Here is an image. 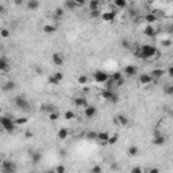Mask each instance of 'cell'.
I'll use <instances>...</instances> for the list:
<instances>
[{
	"label": "cell",
	"instance_id": "1",
	"mask_svg": "<svg viewBox=\"0 0 173 173\" xmlns=\"http://www.w3.org/2000/svg\"><path fill=\"white\" fill-rule=\"evenodd\" d=\"M155 54H157V49H155V46H153V45H143L142 47H139V49L135 52V57L142 58V60L152 58Z\"/></svg>",
	"mask_w": 173,
	"mask_h": 173
},
{
	"label": "cell",
	"instance_id": "2",
	"mask_svg": "<svg viewBox=\"0 0 173 173\" xmlns=\"http://www.w3.org/2000/svg\"><path fill=\"white\" fill-rule=\"evenodd\" d=\"M0 123H1V126H3L4 130L10 131V133L15 130V122H14V119H11V118L1 117L0 118Z\"/></svg>",
	"mask_w": 173,
	"mask_h": 173
},
{
	"label": "cell",
	"instance_id": "3",
	"mask_svg": "<svg viewBox=\"0 0 173 173\" xmlns=\"http://www.w3.org/2000/svg\"><path fill=\"white\" fill-rule=\"evenodd\" d=\"M1 173H16V164L12 161L1 162Z\"/></svg>",
	"mask_w": 173,
	"mask_h": 173
},
{
	"label": "cell",
	"instance_id": "4",
	"mask_svg": "<svg viewBox=\"0 0 173 173\" xmlns=\"http://www.w3.org/2000/svg\"><path fill=\"white\" fill-rule=\"evenodd\" d=\"M15 104H16L18 108L23 109V111H28V109H30V103H28L27 99L23 97V96H16V97H15Z\"/></svg>",
	"mask_w": 173,
	"mask_h": 173
},
{
	"label": "cell",
	"instance_id": "5",
	"mask_svg": "<svg viewBox=\"0 0 173 173\" xmlns=\"http://www.w3.org/2000/svg\"><path fill=\"white\" fill-rule=\"evenodd\" d=\"M93 78H95V81L104 83V84H106L109 80V74L106 73V72H103V71H96L95 73H93Z\"/></svg>",
	"mask_w": 173,
	"mask_h": 173
},
{
	"label": "cell",
	"instance_id": "6",
	"mask_svg": "<svg viewBox=\"0 0 173 173\" xmlns=\"http://www.w3.org/2000/svg\"><path fill=\"white\" fill-rule=\"evenodd\" d=\"M102 96L106 100L111 102V103H118V102H119V97H118V95L114 91H107V89H106V91L102 93Z\"/></svg>",
	"mask_w": 173,
	"mask_h": 173
},
{
	"label": "cell",
	"instance_id": "7",
	"mask_svg": "<svg viewBox=\"0 0 173 173\" xmlns=\"http://www.w3.org/2000/svg\"><path fill=\"white\" fill-rule=\"evenodd\" d=\"M138 80H139V83H141V84L148 85V84H150V83L153 81V77L149 73H141L139 76H138Z\"/></svg>",
	"mask_w": 173,
	"mask_h": 173
},
{
	"label": "cell",
	"instance_id": "8",
	"mask_svg": "<svg viewBox=\"0 0 173 173\" xmlns=\"http://www.w3.org/2000/svg\"><path fill=\"white\" fill-rule=\"evenodd\" d=\"M74 103V106L76 107H81V108H85V107H88V100H87V97H76V99L73 100Z\"/></svg>",
	"mask_w": 173,
	"mask_h": 173
},
{
	"label": "cell",
	"instance_id": "9",
	"mask_svg": "<svg viewBox=\"0 0 173 173\" xmlns=\"http://www.w3.org/2000/svg\"><path fill=\"white\" fill-rule=\"evenodd\" d=\"M52 60H53L54 65H58V66H61V65L64 64L65 58H64V56H62L61 53H53V56H52Z\"/></svg>",
	"mask_w": 173,
	"mask_h": 173
},
{
	"label": "cell",
	"instance_id": "10",
	"mask_svg": "<svg viewBox=\"0 0 173 173\" xmlns=\"http://www.w3.org/2000/svg\"><path fill=\"white\" fill-rule=\"evenodd\" d=\"M108 139H109L108 133H106V131H100V133H97V139H96L97 142H100V143H107V145H108Z\"/></svg>",
	"mask_w": 173,
	"mask_h": 173
},
{
	"label": "cell",
	"instance_id": "11",
	"mask_svg": "<svg viewBox=\"0 0 173 173\" xmlns=\"http://www.w3.org/2000/svg\"><path fill=\"white\" fill-rule=\"evenodd\" d=\"M96 112H97V109H96V107L93 106H88L84 108V114L87 118H93L96 115Z\"/></svg>",
	"mask_w": 173,
	"mask_h": 173
},
{
	"label": "cell",
	"instance_id": "12",
	"mask_svg": "<svg viewBox=\"0 0 173 173\" xmlns=\"http://www.w3.org/2000/svg\"><path fill=\"white\" fill-rule=\"evenodd\" d=\"M123 72H124L126 76H135L137 72H138V69H137V66H134V65H127V66L124 68Z\"/></svg>",
	"mask_w": 173,
	"mask_h": 173
},
{
	"label": "cell",
	"instance_id": "13",
	"mask_svg": "<svg viewBox=\"0 0 173 173\" xmlns=\"http://www.w3.org/2000/svg\"><path fill=\"white\" fill-rule=\"evenodd\" d=\"M165 74V71L164 69H153L152 72H150V76L153 77V80H158V78H161Z\"/></svg>",
	"mask_w": 173,
	"mask_h": 173
},
{
	"label": "cell",
	"instance_id": "14",
	"mask_svg": "<svg viewBox=\"0 0 173 173\" xmlns=\"http://www.w3.org/2000/svg\"><path fill=\"white\" fill-rule=\"evenodd\" d=\"M143 34H145L146 37H155L157 32H155V28L153 27L152 25H148L145 28H143Z\"/></svg>",
	"mask_w": 173,
	"mask_h": 173
},
{
	"label": "cell",
	"instance_id": "15",
	"mask_svg": "<svg viewBox=\"0 0 173 173\" xmlns=\"http://www.w3.org/2000/svg\"><path fill=\"white\" fill-rule=\"evenodd\" d=\"M102 18H103V20H106V22H114V19H115V12H114V11L104 12V14H102Z\"/></svg>",
	"mask_w": 173,
	"mask_h": 173
},
{
	"label": "cell",
	"instance_id": "16",
	"mask_svg": "<svg viewBox=\"0 0 173 173\" xmlns=\"http://www.w3.org/2000/svg\"><path fill=\"white\" fill-rule=\"evenodd\" d=\"M117 122L120 124V126H127L129 124V119L126 115H123V114H119L117 117Z\"/></svg>",
	"mask_w": 173,
	"mask_h": 173
},
{
	"label": "cell",
	"instance_id": "17",
	"mask_svg": "<svg viewBox=\"0 0 173 173\" xmlns=\"http://www.w3.org/2000/svg\"><path fill=\"white\" fill-rule=\"evenodd\" d=\"M153 143H154L155 146H161L165 143V137L164 135H155L154 138H153Z\"/></svg>",
	"mask_w": 173,
	"mask_h": 173
},
{
	"label": "cell",
	"instance_id": "18",
	"mask_svg": "<svg viewBox=\"0 0 173 173\" xmlns=\"http://www.w3.org/2000/svg\"><path fill=\"white\" fill-rule=\"evenodd\" d=\"M57 30V27L54 25H45L43 26V32H46V34H54Z\"/></svg>",
	"mask_w": 173,
	"mask_h": 173
},
{
	"label": "cell",
	"instance_id": "19",
	"mask_svg": "<svg viewBox=\"0 0 173 173\" xmlns=\"http://www.w3.org/2000/svg\"><path fill=\"white\" fill-rule=\"evenodd\" d=\"M15 88H16V83H15V81H11V80H10V81H7L6 84L3 85V89H4V91H14Z\"/></svg>",
	"mask_w": 173,
	"mask_h": 173
},
{
	"label": "cell",
	"instance_id": "20",
	"mask_svg": "<svg viewBox=\"0 0 173 173\" xmlns=\"http://www.w3.org/2000/svg\"><path fill=\"white\" fill-rule=\"evenodd\" d=\"M41 158H42V155H41L39 152H32L31 153V162L32 164H39Z\"/></svg>",
	"mask_w": 173,
	"mask_h": 173
},
{
	"label": "cell",
	"instance_id": "21",
	"mask_svg": "<svg viewBox=\"0 0 173 173\" xmlns=\"http://www.w3.org/2000/svg\"><path fill=\"white\" fill-rule=\"evenodd\" d=\"M85 137H87V139H89V141H96V139H97V133L93 130H89V131H87Z\"/></svg>",
	"mask_w": 173,
	"mask_h": 173
},
{
	"label": "cell",
	"instance_id": "22",
	"mask_svg": "<svg viewBox=\"0 0 173 173\" xmlns=\"http://www.w3.org/2000/svg\"><path fill=\"white\" fill-rule=\"evenodd\" d=\"M99 6H100V3L97 1V0H92V1H89V3H88V7H89V10H91V12H92V11H97V10H99Z\"/></svg>",
	"mask_w": 173,
	"mask_h": 173
},
{
	"label": "cell",
	"instance_id": "23",
	"mask_svg": "<svg viewBox=\"0 0 173 173\" xmlns=\"http://www.w3.org/2000/svg\"><path fill=\"white\" fill-rule=\"evenodd\" d=\"M145 20L148 22L149 25H153L154 22H157V15H155V14H148V15H145Z\"/></svg>",
	"mask_w": 173,
	"mask_h": 173
},
{
	"label": "cell",
	"instance_id": "24",
	"mask_svg": "<svg viewBox=\"0 0 173 173\" xmlns=\"http://www.w3.org/2000/svg\"><path fill=\"white\" fill-rule=\"evenodd\" d=\"M68 134H69V133H68L66 129H60V130H58V134H57V137L60 138L61 141H64V139H66V138H68Z\"/></svg>",
	"mask_w": 173,
	"mask_h": 173
},
{
	"label": "cell",
	"instance_id": "25",
	"mask_svg": "<svg viewBox=\"0 0 173 173\" xmlns=\"http://www.w3.org/2000/svg\"><path fill=\"white\" fill-rule=\"evenodd\" d=\"M109 78H111V80H114L115 83H118V81H120V80L123 78V76H122V73H120V72H114L112 74H109Z\"/></svg>",
	"mask_w": 173,
	"mask_h": 173
},
{
	"label": "cell",
	"instance_id": "26",
	"mask_svg": "<svg viewBox=\"0 0 173 173\" xmlns=\"http://www.w3.org/2000/svg\"><path fill=\"white\" fill-rule=\"evenodd\" d=\"M138 152H139L138 146H130V148L127 149V154H129V155H131V157L137 155V154H138Z\"/></svg>",
	"mask_w": 173,
	"mask_h": 173
},
{
	"label": "cell",
	"instance_id": "27",
	"mask_svg": "<svg viewBox=\"0 0 173 173\" xmlns=\"http://www.w3.org/2000/svg\"><path fill=\"white\" fill-rule=\"evenodd\" d=\"M39 7V3L37 0H31V1H27V8L28 10H37Z\"/></svg>",
	"mask_w": 173,
	"mask_h": 173
},
{
	"label": "cell",
	"instance_id": "28",
	"mask_svg": "<svg viewBox=\"0 0 173 173\" xmlns=\"http://www.w3.org/2000/svg\"><path fill=\"white\" fill-rule=\"evenodd\" d=\"M77 83L80 85H85L88 83V76H85V74H81V76H78L77 77Z\"/></svg>",
	"mask_w": 173,
	"mask_h": 173
},
{
	"label": "cell",
	"instance_id": "29",
	"mask_svg": "<svg viewBox=\"0 0 173 173\" xmlns=\"http://www.w3.org/2000/svg\"><path fill=\"white\" fill-rule=\"evenodd\" d=\"M64 7L65 8H68V10H74V8L77 7V3L76 1H65V4H64Z\"/></svg>",
	"mask_w": 173,
	"mask_h": 173
},
{
	"label": "cell",
	"instance_id": "30",
	"mask_svg": "<svg viewBox=\"0 0 173 173\" xmlns=\"http://www.w3.org/2000/svg\"><path fill=\"white\" fill-rule=\"evenodd\" d=\"M0 69H1V71H7L8 69V62H7V60H6L4 57L0 58Z\"/></svg>",
	"mask_w": 173,
	"mask_h": 173
},
{
	"label": "cell",
	"instance_id": "31",
	"mask_svg": "<svg viewBox=\"0 0 173 173\" xmlns=\"http://www.w3.org/2000/svg\"><path fill=\"white\" fill-rule=\"evenodd\" d=\"M164 92H165L166 95H173V85L166 84L165 87H164Z\"/></svg>",
	"mask_w": 173,
	"mask_h": 173
},
{
	"label": "cell",
	"instance_id": "32",
	"mask_svg": "<svg viewBox=\"0 0 173 173\" xmlns=\"http://www.w3.org/2000/svg\"><path fill=\"white\" fill-rule=\"evenodd\" d=\"M42 111H49L50 114H52V112H56V107H54V106H50V104H45V106H42Z\"/></svg>",
	"mask_w": 173,
	"mask_h": 173
},
{
	"label": "cell",
	"instance_id": "33",
	"mask_svg": "<svg viewBox=\"0 0 173 173\" xmlns=\"http://www.w3.org/2000/svg\"><path fill=\"white\" fill-rule=\"evenodd\" d=\"M74 118H76V114H74L73 111H66V112H65V119L72 120V119H74Z\"/></svg>",
	"mask_w": 173,
	"mask_h": 173
},
{
	"label": "cell",
	"instance_id": "34",
	"mask_svg": "<svg viewBox=\"0 0 173 173\" xmlns=\"http://www.w3.org/2000/svg\"><path fill=\"white\" fill-rule=\"evenodd\" d=\"M115 6H117V7H119V8H123V7H126V6H127V3H126V1H124V0H115Z\"/></svg>",
	"mask_w": 173,
	"mask_h": 173
},
{
	"label": "cell",
	"instance_id": "35",
	"mask_svg": "<svg viewBox=\"0 0 173 173\" xmlns=\"http://www.w3.org/2000/svg\"><path fill=\"white\" fill-rule=\"evenodd\" d=\"M15 124H25L27 123V118H18V119H14Z\"/></svg>",
	"mask_w": 173,
	"mask_h": 173
},
{
	"label": "cell",
	"instance_id": "36",
	"mask_svg": "<svg viewBox=\"0 0 173 173\" xmlns=\"http://www.w3.org/2000/svg\"><path fill=\"white\" fill-rule=\"evenodd\" d=\"M65 14V11H64V8H57L56 11H54V15H56V16H58V18H61V16H62V15Z\"/></svg>",
	"mask_w": 173,
	"mask_h": 173
},
{
	"label": "cell",
	"instance_id": "37",
	"mask_svg": "<svg viewBox=\"0 0 173 173\" xmlns=\"http://www.w3.org/2000/svg\"><path fill=\"white\" fill-rule=\"evenodd\" d=\"M53 76H54V77H56L60 83L62 81V80H64V73H61V72H56V73H54Z\"/></svg>",
	"mask_w": 173,
	"mask_h": 173
},
{
	"label": "cell",
	"instance_id": "38",
	"mask_svg": "<svg viewBox=\"0 0 173 173\" xmlns=\"http://www.w3.org/2000/svg\"><path fill=\"white\" fill-rule=\"evenodd\" d=\"M49 83H50V84H53V85H58V84H60V81H58V80L54 77L53 74H52V76H49Z\"/></svg>",
	"mask_w": 173,
	"mask_h": 173
},
{
	"label": "cell",
	"instance_id": "39",
	"mask_svg": "<svg viewBox=\"0 0 173 173\" xmlns=\"http://www.w3.org/2000/svg\"><path fill=\"white\" fill-rule=\"evenodd\" d=\"M58 118H60V114H58V112H52V114H50V115H49V119L52 120V122H54V120H57V119H58Z\"/></svg>",
	"mask_w": 173,
	"mask_h": 173
},
{
	"label": "cell",
	"instance_id": "40",
	"mask_svg": "<svg viewBox=\"0 0 173 173\" xmlns=\"http://www.w3.org/2000/svg\"><path fill=\"white\" fill-rule=\"evenodd\" d=\"M102 172H103V169H102V166H99V165H95L91 169V173H102Z\"/></svg>",
	"mask_w": 173,
	"mask_h": 173
},
{
	"label": "cell",
	"instance_id": "41",
	"mask_svg": "<svg viewBox=\"0 0 173 173\" xmlns=\"http://www.w3.org/2000/svg\"><path fill=\"white\" fill-rule=\"evenodd\" d=\"M117 141H118V135H112L108 139V145H114V143H117Z\"/></svg>",
	"mask_w": 173,
	"mask_h": 173
},
{
	"label": "cell",
	"instance_id": "42",
	"mask_svg": "<svg viewBox=\"0 0 173 173\" xmlns=\"http://www.w3.org/2000/svg\"><path fill=\"white\" fill-rule=\"evenodd\" d=\"M130 173H143V169H142L141 166H134Z\"/></svg>",
	"mask_w": 173,
	"mask_h": 173
},
{
	"label": "cell",
	"instance_id": "43",
	"mask_svg": "<svg viewBox=\"0 0 173 173\" xmlns=\"http://www.w3.org/2000/svg\"><path fill=\"white\" fill-rule=\"evenodd\" d=\"M1 37H3V38H8V37H10V31H8L7 28H1Z\"/></svg>",
	"mask_w": 173,
	"mask_h": 173
},
{
	"label": "cell",
	"instance_id": "44",
	"mask_svg": "<svg viewBox=\"0 0 173 173\" xmlns=\"http://www.w3.org/2000/svg\"><path fill=\"white\" fill-rule=\"evenodd\" d=\"M54 170H56V173H66V172H65V168H64V166H62V165L57 166V168H56V169H54Z\"/></svg>",
	"mask_w": 173,
	"mask_h": 173
},
{
	"label": "cell",
	"instance_id": "45",
	"mask_svg": "<svg viewBox=\"0 0 173 173\" xmlns=\"http://www.w3.org/2000/svg\"><path fill=\"white\" fill-rule=\"evenodd\" d=\"M122 46H123L124 49H130V43H129L126 39H123V41H122Z\"/></svg>",
	"mask_w": 173,
	"mask_h": 173
},
{
	"label": "cell",
	"instance_id": "46",
	"mask_svg": "<svg viewBox=\"0 0 173 173\" xmlns=\"http://www.w3.org/2000/svg\"><path fill=\"white\" fill-rule=\"evenodd\" d=\"M111 169L112 170H119V165H118L117 162H112L111 164Z\"/></svg>",
	"mask_w": 173,
	"mask_h": 173
},
{
	"label": "cell",
	"instance_id": "47",
	"mask_svg": "<svg viewBox=\"0 0 173 173\" xmlns=\"http://www.w3.org/2000/svg\"><path fill=\"white\" fill-rule=\"evenodd\" d=\"M166 31L169 32V34H173V23H172V25H169L168 27H166Z\"/></svg>",
	"mask_w": 173,
	"mask_h": 173
},
{
	"label": "cell",
	"instance_id": "48",
	"mask_svg": "<svg viewBox=\"0 0 173 173\" xmlns=\"http://www.w3.org/2000/svg\"><path fill=\"white\" fill-rule=\"evenodd\" d=\"M91 15H92V16H93V18H97V16H99V15H100L99 10H97V11H92V12H91Z\"/></svg>",
	"mask_w": 173,
	"mask_h": 173
},
{
	"label": "cell",
	"instance_id": "49",
	"mask_svg": "<svg viewBox=\"0 0 173 173\" xmlns=\"http://www.w3.org/2000/svg\"><path fill=\"white\" fill-rule=\"evenodd\" d=\"M161 43H162L164 46H169V45H170V43H172V42H170L169 39H164V41H162V42H161Z\"/></svg>",
	"mask_w": 173,
	"mask_h": 173
},
{
	"label": "cell",
	"instance_id": "50",
	"mask_svg": "<svg viewBox=\"0 0 173 173\" xmlns=\"http://www.w3.org/2000/svg\"><path fill=\"white\" fill-rule=\"evenodd\" d=\"M168 74H169L170 77H173V66H169V68H168Z\"/></svg>",
	"mask_w": 173,
	"mask_h": 173
},
{
	"label": "cell",
	"instance_id": "51",
	"mask_svg": "<svg viewBox=\"0 0 173 173\" xmlns=\"http://www.w3.org/2000/svg\"><path fill=\"white\" fill-rule=\"evenodd\" d=\"M149 173H160V170L157 169V168H153V169L149 170Z\"/></svg>",
	"mask_w": 173,
	"mask_h": 173
},
{
	"label": "cell",
	"instance_id": "52",
	"mask_svg": "<svg viewBox=\"0 0 173 173\" xmlns=\"http://www.w3.org/2000/svg\"><path fill=\"white\" fill-rule=\"evenodd\" d=\"M35 72H37L38 74H41V73H42V69H41L39 66H35Z\"/></svg>",
	"mask_w": 173,
	"mask_h": 173
},
{
	"label": "cell",
	"instance_id": "53",
	"mask_svg": "<svg viewBox=\"0 0 173 173\" xmlns=\"http://www.w3.org/2000/svg\"><path fill=\"white\" fill-rule=\"evenodd\" d=\"M46 173H56V170H47Z\"/></svg>",
	"mask_w": 173,
	"mask_h": 173
},
{
	"label": "cell",
	"instance_id": "54",
	"mask_svg": "<svg viewBox=\"0 0 173 173\" xmlns=\"http://www.w3.org/2000/svg\"><path fill=\"white\" fill-rule=\"evenodd\" d=\"M30 173H38V172H35V170H34V172H30Z\"/></svg>",
	"mask_w": 173,
	"mask_h": 173
}]
</instances>
